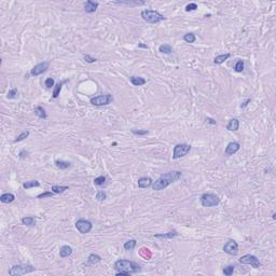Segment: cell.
<instances>
[{
    "mask_svg": "<svg viewBox=\"0 0 276 276\" xmlns=\"http://www.w3.org/2000/svg\"><path fill=\"white\" fill-rule=\"evenodd\" d=\"M181 175L182 174L179 170H173V172L163 174L152 183V189L155 191H161L163 189L167 188L169 185L174 183L175 181H177L178 179H180Z\"/></svg>",
    "mask_w": 276,
    "mask_h": 276,
    "instance_id": "cell-1",
    "label": "cell"
},
{
    "mask_svg": "<svg viewBox=\"0 0 276 276\" xmlns=\"http://www.w3.org/2000/svg\"><path fill=\"white\" fill-rule=\"evenodd\" d=\"M140 15H141V17L144 18V21L148 22V23H150V24L160 23V22L165 20L164 15H162L160 12H157V11H154V10H144V11H141Z\"/></svg>",
    "mask_w": 276,
    "mask_h": 276,
    "instance_id": "cell-2",
    "label": "cell"
},
{
    "mask_svg": "<svg viewBox=\"0 0 276 276\" xmlns=\"http://www.w3.org/2000/svg\"><path fill=\"white\" fill-rule=\"evenodd\" d=\"M113 268L116 272L119 271H127L129 273H134V272L139 270V265L129 260H118L114 263Z\"/></svg>",
    "mask_w": 276,
    "mask_h": 276,
    "instance_id": "cell-3",
    "label": "cell"
},
{
    "mask_svg": "<svg viewBox=\"0 0 276 276\" xmlns=\"http://www.w3.org/2000/svg\"><path fill=\"white\" fill-rule=\"evenodd\" d=\"M36 270V268L33 265H29V264H18V265H13L12 268L9 270V275L11 276H20V275H24V274L27 273H31Z\"/></svg>",
    "mask_w": 276,
    "mask_h": 276,
    "instance_id": "cell-4",
    "label": "cell"
},
{
    "mask_svg": "<svg viewBox=\"0 0 276 276\" xmlns=\"http://www.w3.org/2000/svg\"><path fill=\"white\" fill-rule=\"evenodd\" d=\"M200 200L203 207H214L220 203V199L214 193H204Z\"/></svg>",
    "mask_w": 276,
    "mask_h": 276,
    "instance_id": "cell-5",
    "label": "cell"
},
{
    "mask_svg": "<svg viewBox=\"0 0 276 276\" xmlns=\"http://www.w3.org/2000/svg\"><path fill=\"white\" fill-rule=\"evenodd\" d=\"M113 101V97L111 94H105V95H99V96H95V97H92L90 99V103L94 106L97 107H101V106H106L109 105L111 101Z\"/></svg>",
    "mask_w": 276,
    "mask_h": 276,
    "instance_id": "cell-6",
    "label": "cell"
},
{
    "mask_svg": "<svg viewBox=\"0 0 276 276\" xmlns=\"http://www.w3.org/2000/svg\"><path fill=\"white\" fill-rule=\"evenodd\" d=\"M191 150V146L188 144H178L174 147L173 151V159H179L189 153V151Z\"/></svg>",
    "mask_w": 276,
    "mask_h": 276,
    "instance_id": "cell-7",
    "label": "cell"
},
{
    "mask_svg": "<svg viewBox=\"0 0 276 276\" xmlns=\"http://www.w3.org/2000/svg\"><path fill=\"white\" fill-rule=\"evenodd\" d=\"M76 228H77V230L80 233L86 234V233H90L91 231H92L93 225H92V222L88 221V220L79 219L77 222H76Z\"/></svg>",
    "mask_w": 276,
    "mask_h": 276,
    "instance_id": "cell-8",
    "label": "cell"
},
{
    "mask_svg": "<svg viewBox=\"0 0 276 276\" xmlns=\"http://www.w3.org/2000/svg\"><path fill=\"white\" fill-rule=\"evenodd\" d=\"M240 263L242 264H250L253 268H260V262H259V259L256 257V256L253 255H245L243 256V257H240Z\"/></svg>",
    "mask_w": 276,
    "mask_h": 276,
    "instance_id": "cell-9",
    "label": "cell"
},
{
    "mask_svg": "<svg viewBox=\"0 0 276 276\" xmlns=\"http://www.w3.org/2000/svg\"><path fill=\"white\" fill-rule=\"evenodd\" d=\"M223 251L227 253H229V255H231V256L237 255V253H238L237 243L235 242V240H228V242L225 244V246H223Z\"/></svg>",
    "mask_w": 276,
    "mask_h": 276,
    "instance_id": "cell-10",
    "label": "cell"
},
{
    "mask_svg": "<svg viewBox=\"0 0 276 276\" xmlns=\"http://www.w3.org/2000/svg\"><path fill=\"white\" fill-rule=\"evenodd\" d=\"M50 64L49 62H43V63H40V64L36 65L33 69H31L30 71V75L33 76V77H37V76H40L42 75L43 72H45L48 70V68H49Z\"/></svg>",
    "mask_w": 276,
    "mask_h": 276,
    "instance_id": "cell-11",
    "label": "cell"
},
{
    "mask_svg": "<svg viewBox=\"0 0 276 276\" xmlns=\"http://www.w3.org/2000/svg\"><path fill=\"white\" fill-rule=\"evenodd\" d=\"M240 148V144L236 141H231L228 144L227 148H225V154L228 155H233L237 152Z\"/></svg>",
    "mask_w": 276,
    "mask_h": 276,
    "instance_id": "cell-12",
    "label": "cell"
},
{
    "mask_svg": "<svg viewBox=\"0 0 276 276\" xmlns=\"http://www.w3.org/2000/svg\"><path fill=\"white\" fill-rule=\"evenodd\" d=\"M98 8V2L95 1H92V0H88L86 2L84 3V10L86 13H93L97 10Z\"/></svg>",
    "mask_w": 276,
    "mask_h": 276,
    "instance_id": "cell-13",
    "label": "cell"
},
{
    "mask_svg": "<svg viewBox=\"0 0 276 276\" xmlns=\"http://www.w3.org/2000/svg\"><path fill=\"white\" fill-rule=\"evenodd\" d=\"M152 179L150 177H141V178L138 179V187L141 189H146L149 188L150 186H152Z\"/></svg>",
    "mask_w": 276,
    "mask_h": 276,
    "instance_id": "cell-14",
    "label": "cell"
},
{
    "mask_svg": "<svg viewBox=\"0 0 276 276\" xmlns=\"http://www.w3.org/2000/svg\"><path fill=\"white\" fill-rule=\"evenodd\" d=\"M238 127H240V121H238L237 119H231L229 121V123H228L227 125V129L228 131H231V132H235V131H237Z\"/></svg>",
    "mask_w": 276,
    "mask_h": 276,
    "instance_id": "cell-15",
    "label": "cell"
},
{
    "mask_svg": "<svg viewBox=\"0 0 276 276\" xmlns=\"http://www.w3.org/2000/svg\"><path fill=\"white\" fill-rule=\"evenodd\" d=\"M129 81L133 85L135 86H141V85L146 84V79H144L142 77H136V76H132L129 78Z\"/></svg>",
    "mask_w": 276,
    "mask_h": 276,
    "instance_id": "cell-16",
    "label": "cell"
},
{
    "mask_svg": "<svg viewBox=\"0 0 276 276\" xmlns=\"http://www.w3.org/2000/svg\"><path fill=\"white\" fill-rule=\"evenodd\" d=\"M14 200H15V196L12 193H3L2 195L0 196V201L2 202V203H5V204L12 203Z\"/></svg>",
    "mask_w": 276,
    "mask_h": 276,
    "instance_id": "cell-17",
    "label": "cell"
},
{
    "mask_svg": "<svg viewBox=\"0 0 276 276\" xmlns=\"http://www.w3.org/2000/svg\"><path fill=\"white\" fill-rule=\"evenodd\" d=\"M178 235V232L177 231H170V232L167 233H160V234H155L154 237L157 238H173L175 236Z\"/></svg>",
    "mask_w": 276,
    "mask_h": 276,
    "instance_id": "cell-18",
    "label": "cell"
},
{
    "mask_svg": "<svg viewBox=\"0 0 276 276\" xmlns=\"http://www.w3.org/2000/svg\"><path fill=\"white\" fill-rule=\"evenodd\" d=\"M72 253V248L69 246H62L60 249V256L62 258H66V257H69Z\"/></svg>",
    "mask_w": 276,
    "mask_h": 276,
    "instance_id": "cell-19",
    "label": "cell"
},
{
    "mask_svg": "<svg viewBox=\"0 0 276 276\" xmlns=\"http://www.w3.org/2000/svg\"><path fill=\"white\" fill-rule=\"evenodd\" d=\"M34 112H35V114L38 116V118H40V119H47V118H48L47 112H45L44 108H42L41 106L36 107V108L34 109Z\"/></svg>",
    "mask_w": 276,
    "mask_h": 276,
    "instance_id": "cell-20",
    "label": "cell"
},
{
    "mask_svg": "<svg viewBox=\"0 0 276 276\" xmlns=\"http://www.w3.org/2000/svg\"><path fill=\"white\" fill-rule=\"evenodd\" d=\"M230 56H231V55H230L229 53H225V54H220V55H218V56L215 57V58H214V63H215V64H217V65H220V64H222V63H225Z\"/></svg>",
    "mask_w": 276,
    "mask_h": 276,
    "instance_id": "cell-21",
    "label": "cell"
},
{
    "mask_svg": "<svg viewBox=\"0 0 276 276\" xmlns=\"http://www.w3.org/2000/svg\"><path fill=\"white\" fill-rule=\"evenodd\" d=\"M101 256L96 255V253H91L88 258V264H96L98 262H101Z\"/></svg>",
    "mask_w": 276,
    "mask_h": 276,
    "instance_id": "cell-22",
    "label": "cell"
},
{
    "mask_svg": "<svg viewBox=\"0 0 276 276\" xmlns=\"http://www.w3.org/2000/svg\"><path fill=\"white\" fill-rule=\"evenodd\" d=\"M159 52H161L163 54H170L173 52V48L170 47L169 44H162L159 47Z\"/></svg>",
    "mask_w": 276,
    "mask_h": 276,
    "instance_id": "cell-23",
    "label": "cell"
},
{
    "mask_svg": "<svg viewBox=\"0 0 276 276\" xmlns=\"http://www.w3.org/2000/svg\"><path fill=\"white\" fill-rule=\"evenodd\" d=\"M22 223L24 225H27V227H31V225H35L36 220H35L34 217H24V218H22Z\"/></svg>",
    "mask_w": 276,
    "mask_h": 276,
    "instance_id": "cell-24",
    "label": "cell"
},
{
    "mask_svg": "<svg viewBox=\"0 0 276 276\" xmlns=\"http://www.w3.org/2000/svg\"><path fill=\"white\" fill-rule=\"evenodd\" d=\"M136 244H137V242L135 240H127V242L124 243L123 247L125 250H133V249L136 247Z\"/></svg>",
    "mask_w": 276,
    "mask_h": 276,
    "instance_id": "cell-25",
    "label": "cell"
},
{
    "mask_svg": "<svg viewBox=\"0 0 276 276\" xmlns=\"http://www.w3.org/2000/svg\"><path fill=\"white\" fill-rule=\"evenodd\" d=\"M55 165H56V167L60 168V169H66V168L70 167L71 163L67 162V161H60V160H57V161H55Z\"/></svg>",
    "mask_w": 276,
    "mask_h": 276,
    "instance_id": "cell-26",
    "label": "cell"
},
{
    "mask_svg": "<svg viewBox=\"0 0 276 276\" xmlns=\"http://www.w3.org/2000/svg\"><path fill=\"white\" fill-rule=\"evenodd\" d=\"M116 5H129V7H134V5H144V1H116Z\"/></svg>",
    "mask_w": 276,
    "mask_h": 276,
    "instance_id": "cell-27",
    "label": "cell"
},
{
    "mask_svg": "<svg viewBox=\"0 0 276 276\" xmlns=\"http://www.w3.org/2000/svg\"><path fill=\"white\" fill-rule=\"evenodd\" d=\"M68 189H69L68 186H53L51 188V190H52V192L58 194V193H63V192H65L66 190H68Z\"/></svg>",
    "mask_w": 276,
    "mask_h": 276,
    "instance_id": "cell-28",
    "label": "cell"
},
{
    "mask_svg": "<svg viewBox=\"0 0 276 276\" xmlns=\"http://www.w3.org/2000/svg\"><path fill=\"white\" fill-rule=\"evenodd\" d=\"M63 84H64V82H58L57 84H55L54 90H53V98H57L60 96V91H62V88H63Z\"/></svg>",
    "mask_w": 276,
    "mask_h": 276,
    "instance_id": "cell-29",
    "label": "cell"
},
{
    "mask_svg": "<svg viewBox=\"0 0 276 276\" xmlns=\"http://www.w3.org/2000/svg\"><path fill=\"white\" fill-rule=\"evenodd\" d=\"M40 183L39 181L37 180H29V181H26V182L23 183V188L24 189H30V188H35V187H39Z\"/></svg>",
    "mask_w": 276,
    "mask_h": 276,
    "instance_id": "cell-30",
    "label": "cell"
},
{
    "mask_svg": "<svg viewBox=\"0 0 276 276\" xmlns=\"http://www.w3.org/2000/svg\"><path fill=\"white\" fill-rule=\"evenodd\" d=\"M183 40H185L187 43H194L196 40V37L194 34H186L183 36Z\"/></svg>",
    "mask_w": 276,
    "mask_h": 276,
    "instance_id": "cell-31",
    "label": "cell"
},
{
    "mask_svg": "<svg viewBox=\"0 0 276 276\" xmlns=\"http://www.w3.org/2000/svg\"><path fill=\"white\" fill-rule=\"evenodd\" d=\"M106 183V177L105 176H99V177H97V178L94 179V185L95 186H104Z\"/></svg>",
    "mask_w": 276,
    "mask_h": 276,
    "instance_id": "cell-32",
    "label": "cell"
},
{
    "mask_svg": "<svg viewBox=\"0 0 276 276\" xmlns=\"http://www.w3.org/2000/svg\"><path fill=\"white\" fill-rule=\"evenodd\" d=\"M244 67H245V63H244V60H237L236 64H235V66H234V69L236 72H242L243 70H244Z\"/></svg>",
    "mask_w": 276,
    "mask_h": 276,
    "instance_id": "cell-33",
    "label": "cell"
},
{
    "mask_svg": "<svg viewBox=\"0 0 276 276\" xmlns=\"http://www.w3.org/2000/svg\"><path fill=\"white\" fill-rule=\"evenodd\" d=\"M29 136V132L28 131H26V132H23V133H21V134L18 135L17 137H16L15 139H14V142H18V141H22V140H24V139H26L27 137Z\"/></svg>",
    "mask_w": 276,
    "mask_h": 276,
    "instance_id": "cell-34",
    "label": "cell"
},
{
    "mask_svg": "<svg viewBox=\"0 0 276 276\" xmlns=\"http://www.w3.org/2000/svg\"><path fill=\"white\" fill-rule=\"evenodd\" d=\"M234 268H235L234 265H228V266H225V268H223V274H225V275H227V276L232 275L233 272H234Z\"/></svg>",
    "mask_w": 276,
    "mask_h": 276,
    "instance_id": "cell-35",
    "label": "cell"
},
{
    "mask_svg": "<svg viewBox=\"0 0 276 276\" xmlns=\"http://www.w3.org/2000/svg\"><path fill=\"white\" fill-rule=\"evenodd\" d=\"M18 95V91L16 90V88H12V90H10L8 92V98L9 99H14V98H16Z\"/></svg>",
    "mask_w": 276,
    "mask_h": 276,
    "instance_id": "cell-36",
    "label": "cell"
},
{
    "mask_svg": "<svg viewBox=\"0 0 276 276\" xmlns=\"http://www.w3.org/2000/svg\"><path fill=\"white\" fill-rule=\"evenodd\" d=\"M106 199H107V194H106V192H104V191L97 192V194H96V200H97V201L103 202V201H105Z\"/></svg>",
    "mask_w": 276,
    "mask_h": 276,
    "instance_id": "cell-37",
    "label": "cell"
},
{
    "mask_svg": "<svg viewBox=\"0 0 276 276\" xmlns=\"http://www.w3.org/2000/svg\"><path fill=\"white\" fill-rule=\"evenodd\" d=\"M44 84H45V86H47L48 88H53V86H55V81L53 78H48V79H45V81H44Z\"/></svg>",
    "mask_w": 276,
    "mask_h": 276,
    "instance_id": "cell-38",
    "label": "cell"
},
{
    "mask_svg": "<svg viewBox=\"0 0 276 276\" xmlns=\"http://www.w3.org/2000/svg\"><path fill=\"white\" fill-rule=\"evenodd\" d=\"M132 133L134 135H138V136H144V135L149 134L147 129H132Z\"/></svg>",
    "mask_w": 276,
    "mask_h": 276,
    "instance_id": "cell-39",
    "label": "cell"
},
{
    "mask_svg": "<svg viewBox=\"0 0 276 276\" xmlns=\"http://www.w3.org/2000/svg\"><path fill=\"white\" fill-rule=\"evenodd\" d=\"M54 195V192H44V193H41L39 194L38 196H37V199H45V197H51V196Z\"/></svg>",
    "mask_w": 276,
    "mask_h": 276,
    "instance_id": "cell-40",
    "label": "cell"
},
{
    "mask_svg": "<svg viewBox=\"0 0 276 276\" xmlns=\"http://www.w3.org/2000/svg\"><path fill=\"white\" fill-rule=\"evenodd\" d=\"M197 9V5L196 3H189L186 7V11L187 12H190V11H194Z\"/></svg>",
    "mask_w": 276,
    "mask_h": 276,
    "instance_id": "cell-41",
    "label": "cell"
},
{
    "mask_svg": "<svg viewBox=\"0 0 276 276\" xmlns=\"http://www.w3.org/2000/svg\"><path fill=\"white\" fill-rule=\"evenodd\" d=\"M84 60L86 63H90V64H92V63H95L97 60H96V58H93V57H91L90 55L86 54V55H84Z\"/></svg>",
    "mask_w": 276,
    "mask_h": 276,
    "instance_id": "cell-42",
    "label": "cell"
},
{
    "mask_svg": "<svg viewBox=\"0 0 276 276\" xmlns=\"http://www.w3.org/2000/svg\"><path fill=\"white\" fill-rule=\"evenodd\" d=\"M18 155H20V157H21V159H25V157H27V155H28V152H27L26 150H22Z\"/></svg>",
    "mask_w": 276,
    "mask_h": 276,
    "instance_id": "cell-43",
    "label": "cell"
},
{
    "mask_svg": "<svg viewBox=\"0 0 276 276\" xmlns=\"http://www.w3.org/2000/svg\"><path fill=\"white\" fill-rule=\"evenodd\" d=\"M129 272L127 271H119L118 273H116V276H123V275H129Z\"/></svg>",
    "mask_w": 276,
    "mask_h": 276,
    "instance_id": "cell-44",
    "label": "cell"
},
{
    "mask_svg": "<svg viewBox=\"0 0 276 276\" xmlns=\"http://www.w3.org/2000/svg\"><path fill=\"white\" fill-rule=\"evenodd\" d=\"M250 103V98H248V99H246L244 103H243V105H240V108H245L246 106H247L248 104Z\"/></svg>",
    "mask_w": 276,
    "mask_h": 276,
    "instance_id": "cell-45",
    "label": "cell"
},
{
    "mask_svg": "<svg viewBox=\"0 0 276 276\" xmlns=\"http://www.w3.org/2000/svg\"><path fill=\"white\" fill-rule=\"evenodd\" d=\"M206 121L208 122V123H210V124H214V125H216V121H215L214 119H210V118H206Z\"/></svg>",
    "mask_w": 276,
    "mask_h": 276,
    "instance_id": "cell-46",
    "label": "cell"
},
{
    "mask_svg": "<svg viewBox=\"0 0 276 276\" xmlns=\"http://www.w3.org/2000/svg\"><path fill=\"white\" fill-rule=\"evenodd\" d=\"M138 47H140V48H144V49H148V47H147V45H144V44H142V43H139V44H138Z\"/></svg>",
    "mask_w": 276,
    "mask_h": 276,
    "instance_id": "cell-47",
    "label": "cell"
},
{
    "mask_svg": "<svg viewBox=\"0 0 276 276\" xmlns=\"http://www.w3.org/2000/svg\"><path fill=\"white\" fill-rule=\"evenodd\" d=\"M272 218H273V219H275V218H276V215H275V212H274V214L272 215Z\"/></svg>",
    "mask_w": 276,
    "mask_h": 276,
    "instance_id": "cell-48",
    "label": "cell"
}]
</instances>
